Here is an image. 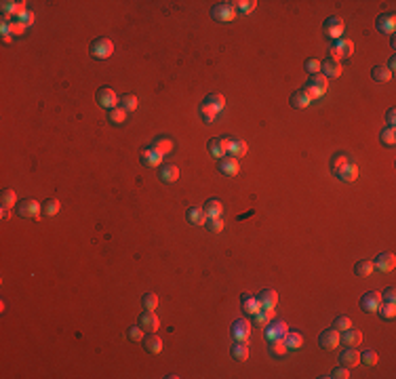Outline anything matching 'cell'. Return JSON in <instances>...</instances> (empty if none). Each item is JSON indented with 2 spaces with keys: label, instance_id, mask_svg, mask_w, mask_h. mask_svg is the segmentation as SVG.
<instances>
[{
  "label": "cell",
  "instance_id": "obj_1",
  "mask_svg": "<svg viewBox=\"0 0 396 379\" xmlns=\"http://www.w3.org/2000/svg\"><path fill=\"white\" fill-rule=\"evenodd\" d=\"M331 173L339 181L352 183L358 177V167H356V162L352 160L350 154H346V152H337V154H333V158H331Z\"/></svg>",
  "mask_w": 396,
  "mask_h": 379
},
{
  "label": "cell",
  "instance_id": "obj_2",
  "mask_svg": "<svg viewBox=\"0 0 396 379\" xmlns=\"http://www.w3.org/2000/svg\"><path fill=\"white\" fill-rule=\"evenodd\" d=\"M15 213L22 219H40V215H43V204H38L34 198H24V200L17 202Z\"/></svg>",
  "mask_w": 396,
  "mask_h": 379
},
{
  "label": "cell",
  "instance_id": "obj_3",
  "mask_svg": "<svg viewBox=\"0 0 396 379\" xmlns=\"http://www.w3.org/2000/svg\"><path fill=\"white\" fill-rule=\"evenodd\" d=\"M327 89H329V80L324 78L322 74L310 76L308 83H306V87H303V91H306V93L312 97V101H314V99H320L324 93H327Z\"/></svg>",
  "mask_w": 396,
  "mask_h": 379
},
{
  "label": "cell",
  "instance_id": "obj_4",
  "mask_svg": "<svg viewBox=\"0 0 396 379\" xmlns=\"http://www.w3.org/2000/svg\"><path fill=\"white\" fill-rule=\"evenodd\" d=\"M89 51H91V57L108 59L112 53H114V43H112L110 38H106V36H99V38H95L93 43H91Z\"/></svg>",
  "mask_w": 396,
  "mask_h": 379
},
{
  "label": "cell",
  "instance_id": "obj_5",
  "mask_svg": "<svg viewBox=\"0 0 396 379\" xmlns=\"http://www.w3.org/2000/svg\"><path fill=\"white\" fill-rule=\"evenodd\" d=\"M329 51H331V59H335V61L348 59L354 53V43L348 40V38H337V40H333V45H331Z\"/></svg>",
  "mask_w": 396,
  "mask_h": 379
},
{
  "label": "cell",
  "instance_id": "obj_6",
  "mask_svg": "<svg viewBox=\"0 0 396 379\" xmlns=\"http://www.w3.org/2000/svg\"><path fill=\"white\" fill-rule=\"evenodd\" d=\"M211 15L215 22H221V24H228V22H234L236 17V9L232 3H217L215 7L211 9Z\"/></svg>",
  "mask_w": 396,
  "mask_h": 379
},
{
  "label": "cell",
  "instance_id": "obj_7",
  "mask_svg": "<svg viewBox=\"0 0 396 379\" xmlns=\"http://www.w3.org/2000/svg\"><path fill=\"white\" fill-rule=\"evenodd\" d=\"M95 99H97V106H101L104 110H114L116 106H118V95L114 93V89L112 87H101V89H97V93H95Z\"/></svg>",
  "mask_w": 396,
  "mask_h": 379
},
{
  "label": "cell",
  "instance_id": "obj_8",
  "mask_svg": "<svg viewBox=\"0 0 396 379\" xmlns=\"http://www.w3.org/2000/svg\"><path fill=\"white\" fill-rule=\"evenodd\" d=\"M318 343H320V347L324 352H333V350H337L339 347V331L335 329V326H329V329H324L322 333H320V337H318Z\"/></svg>",
  "mask_w": 396,
  "mask_h": 379
},
{
  "label": "cell",
  "instance_id": "obj_9",
  "mask_svg": "<svg viewBox=\"0 0 396 379\" xmlns=\"http://www.w3.org/2000/svg\"><path fill=\"white\" fill-rule=\"evenodd\" d=\"M289 333V326L285 320H270L266 324V329H263V335H266V339H285V335Z\"/></svg>",
  "mask_w": 396,
  "mask_h": 379
},
{
  "label": "cell",
  "instance_id": "obj_10",
  "mask_svg": "<svg viewBox=\"0 0 396 379\" xmlns=\"http://www.w3.org/2000/svg\"><path fill=\"white\" fill-rule=\"evenodd\" d=\"M230 335H232V339H234V341H245L247 343L249 337H251V322L245 320V318L234 320L232 326H230Z\"/></svg>",
  "mask_w": 396,
  "mask_h": 379
},
{
  "label": "cell",
  "instance_id": "obj_11",
  "mask_svg": "<svg viewBox=\"0 0 396 379\" xmlns=\"http://www.w3.org/2000/svg\"><path fill=\"white\" fill-rule=\"evenodd\" d=\"M217 169H219L221 175H226V177H234V175H238V171H240V167H238V158L230 156V154L221 156V158L217 160Z\"/></svg>",
  "mask_w": 396,
  "mask_h": 379
},
{
  "label": "cell",
  "instance_id": "obj_12",
  "mask_svg": "<svg viewBox=\"0 0 396 379\" xmlns=\"http://www.w3.org/2000/svg\"><path fill=\"white\" fill-rule=\"evenodd\" d=\"M228 143H230V137H213V139H209V143H207V150H209V154L213 156V158H221V156H226L228 154Z\"/></svg>",
  "mask_w": 396,
  "mask_h": 379
},
{
  "label": "cell",
  "instance_id": "obj_13",
  "mask_svg": "<svg viewBox=\"0 0 396 379\" xmlns=\"http://www.w3.org/2000/svg\"><path fill=\"white\" fill-rule=\"evenodd\" d=\"M375 28H377V32H379V34H388V36H392V34H394V30H396V15H394V11H388V13L379 15V17H377V22H375Z\"/></svg>",
  "mask_w": 396,
  "mask_h": 379
},
{
  "label": "cell",
  "instance_id": "obj_14",
  "mask_svg": "<svg viewBox=\"0 0 396 379\" xmlns=\"http://www.w3.org/2000/svg\"><path fill=\"white\" fill-rule=\"evenodd\" d=\"M343 28H346V26H343V22H341L339 17H329L327 22L322 24V34L327 36V38H335V40H337L343 34Z\"/></svg>",
  "mask_w": 396,
  "mask_h": 379
},
{
  "label": "cell",
  "instance_id": "obj_15",
  "mask_svg": "<svg viewBox=\"0 0 396 379\" xmlns=\"http://www.w3.org/2000/svg\"><path fill=\"white\" fill-rule=\"evenodd\" d=\"M137 324L144 331H148V333H156L158 326H160V320H158V316L154 314V310H144V312H141V316H139V322Z\"/></svg>",
  "mask_w": 396,
  "mask_h": 379
},
{
  "label": "cell",
  "instance_id": "obj_16",
  "mask_svg": "<svg viewBox=\"0 0 396 379\" xmlns=\"http://www.w3.org/2000/svg\"><path fill=\"white\" fill-rule=\"evenodd\" d=\"M381 303V293L379 291H369L360 297V310L362 312H377Z\"/></svg>",
  "mask_w": 396,
  "mask_h": 379
},
{
  "label": "cell",
  "instance_id": "obj_17",
  "mask_svg": "<svg viewBox=\"0 0 396 379\" xmlns=\"http://www.w3.org/2000/svg\"><path fill=\"white\" fill-rule=\"evenodd\" d=\"M320 74L324 76V78H339L341 76V64L339 61H335V59H331V57H327L324 61H320Z\"/></svg>",
  "mask_w": 396,
  "mask_h": 379
},
{
  "label": "cell",
  "instance_id": "obj_18",
  "mask_svg": "<svg viewBox=\"0 0 396 379\" xmlns=\"http://www.w3.org/2000/svg\"><path fill=\"white\" fill-rule=\"evenodd\" d=\"M396 265V257L394 253H381L375 257L373 261V270H379V272H392Z\"/></svg>",
  "mask_w": 396,
  "mask_h": 379
},
{
  "label": "cell",
  "instance_id": "obj_19",
  "mask_svg": "<svg viewBox=\"0 0 396 379\" xmlns=\"http://www.w3.org/2000/svg\"><path fill=\"white\" fill-rule=\"evenodd\" d=\"M240 308H242V312H245L249 318L253 314H255L261 305H259V301H257V297L255 295H249V293H242L240 295Z\"/></svg>",
  "mask_w": 396,
  "mask_h": 379
},
{
  "label": "cell",
  "instance_id": "obj_20",
  "mask_svg": "<svg viewBox=\"0 0 396 379\" xmlns=\"http://www.w3.org/2000/svg\"><path fill=\"white\" fill-rule=\"evenodd\" d=\"M289 104H291V108H293V110H306V108L312 104V97H310L303 89H297L295 93L291 95Z\"/></svg>",
  "mask_w": 396,
  "mask_h": 379
},
{
  "label": "cell",
  "instance_id": "obj_21",
  "mask_svg": "<svg viewBox=\"0 0 396 379\" xmlns=\"http://www.w3.org/2000/svg\"><path fill=\"white\" fill-rule=\"evenodd\" d=\"M339 341L343 343V345H350V347H356V345H360V341H362V333L358 331V329H346V331H341L339 333Z\"/></svg>",
  "mask_w": 396,
  "mask_h": 379
},
{
  "label": "cell",
  "instance_id": "obj_22",
  "mask_svg": "<svg viewBox=\"0 0 396 379\" xmlns=\"http://www.w3.org/2000/svg\"><path fill=\"white\" fill-rule=\"evenodd\" d=\"M339 362H341V366H348V368L356 366V364L360 362V354L356 352V347L346 345V350L339 354Z\"/></svg>",
  "mask_w": 396,
  "mask_h": 379
},
{
  "label": "cell",
  "instance_id": "obj_23",
  "mask_svg": "<svg viewBox=\"0 0 396 379\" xmlns=\"http://www.w3.org/2000/svg\"><path fill=\"white\" fill-rule=\"evenodd\" d=\"M255 297H257V301H259L261 308L274 310V308H276V303H278V295H276V291H272V289H263V291H259V295H255Z\"/></svg>",
  "mask_w": 396,
  "mask_h": 379
},
{
  "label": "cell",
  "instance_id": "obj_24",
  "mask_svg": "<svg viewBox=\"0 0 396 379\" xmlns=\"http://www.w3.org/2000/svg\"><path fill=\"white\" fill-rule=\"evenodd\" d=\"M158 177H160V181H165V183H175L179 179V167L177 165H162Z\"/></svg>",
  "mask_w": 396,
  "mask_h": 379
},
{
  "label": "cell",
  "instance_id": "obj_25",
  "mask_svg": "<svg viewBox=\"0 0 396 379\" xmlns=\"http://www.w3.org/2000/svg\"><path fill=\"white\" fill-rule=\"evenodd\" d=\"M186 219L190 225H205L207 221V213L202 207H190L188 213H186Z\"/></svg>",
  "mask_w": 396,
  "mask_h": 379
},
{
  "label": "cell",
  "instance_id": "obj_26",
  "mask_svg": "<svg viewBox=\"0 0 396 379\" xmlns=\"http://www.w3.org/2000/svg\"><path fill=\"white\" fill-rule=\"evenodd\" d=\"M141 343H144L146 352H150V354H160L162 352V339L156 333H148V337H144Z\"/></svg>",
  "mask_w": 396,
  "mask_h": 379
},
{
  "label": "cell",
  "instance_id": "obj_27",
  "mask_svg": "<svg viewBox=\"0 0 396 379\" xmlns=\"http://www.w3.org/2000/svg\"><path fill=\"white\" fill-rule=\"evenodd\" d=\"M141 162H144L146 167H160L162 165V156L158 152H154L152 148H144L141 150Z\"/></svg>",
  "mask_w": 396,
  "mask_h": 379
},
{
  "label": "cell",
  "instance_id": "obj_28",
  "mask_svg": "<svg viewBox=\"0 0 396 379\" xmlns=\"http://www.w3.org/2000/svg\"><path fill=\"white\" fill-rule=\"evenodd\" d=\"M272 318H274V310H270V308H259L255 314L251 316V324L266 326V324H268Z\"/></svg>",
  "mask_w": 396,
  "mask_h": 379
},
{
  "label": "cell",
  "instance_id": "obj_29",
  "mask_svg": "<svg viewBox=\"0 0 396 379\" xmlns=\"http://www.w3.org/2000/svg\"><path fill=\"white\" fill-rule=\"evenodd\" d=\"M154 152H158L160 156H167L171 150H173V141H171L169 137H156L154 141H152V146H150Z\"/></svg>",
  "mask_w": 396,
  "mask_h": 379
},
{
  "label": "cell",
  "instance_id": "obj_30",
  "mask_svg": "<svg viewBox=\"0 0 396 379\" xmlns=\"http://www.w3.org/2000/svg\"><path fill=\"white\" fill-rule=\"evenodd\" d=\"M230 354H232V358H234V360L245 362L247 358H249V343H245V341H236V343H232Z\"/></svg>",
  "mask_w": 396,
  "mask_h": 379
},
{
  "label": "cell",
  "instance_id": "obj_31",
  "mask_svg": "<svg viewBox=\"0 0 396 379\" xmlns=\"http://www.w3.org/2000/svg\"><path fill=\"white\" fill-rule=\"evenodd\" d=\"M247 143L242 141V139H232L230 137V143H228V154L230 156H234V158H240V156H245L247 154Z\"/></svg>",
  "mask_w": 396,
  "mask_h": 379
},
{
  "label": "cell",
  "instance_id": "obj_32",
  "mask_svg": "<svg viewBox=\"0 0 396 379\" xmlns=\"http://www.w3.org/2000/svg\"><path fill=\"white\" fill-rule=\"evenodd\" d=\"M371 78L375 80V83H379V85L390 83V80H392V72L388 68H383V66H375L371 70Z\"/></svg>",
  "mask_w": 396,
  "mask_h": 379
},
{
  "label": "cell",
  "instance_id": "obj_33",
  "mask_svg": "<svg viewBox=\"0 0 396 379\" xmlns=\"http://www.w3.org/2000/svg\"><path fill=\"white\" fill-rule=\"evenodd\" d=\"M205 213H207V217H221V213H223V204L217 200V198H211V200H207L205 202Z\"/></svg>",
  "mask_w": 396,
  "mask_h": 379
},
{
  "label": "cell",
  "instance_id": "obj_34",
  "mask_svg": "<svg viewBox=\"0 0 396 379\" xmlns=\"http://www.w3.org/2000/svg\"><path fill=\"white\" fill-rule=\"evenodd\" d=\"M268 352H270L272 356H276V358H282V356L289 352V347L285 345V339H270Z\"/></svg>",
  "mask_w": 396,
  "mask_h": 379
},
{
  "label": "cell",
  "instance_id": "obj_35",
  "mask_svg": "<svg viewBox=\"0 0 396 379\" xmlns=\"http://www.w3.org/2000/svg\"><path fill=\"white\" fill-rule=\"evenodd\" d=\"M285 345L289 347V350H299V347L303 345V335L295 333V331H289L285 335Z\"/></svg>",
  "mask_w": 396,
  "mask_h": 379
},
{
  "label": "cell",
  "instance_id": "obj_36",
  "mask_svg": "<svg viewBox=\"0 0 396 379\" xmlns=\"http://www.w3.org/2000/svg\"><path fill=\"white\" fill-rule=\"evenodd\" d=\"M205 104H209L219 114V112L223 110V106H226V97H223L221 93H209L207 99H205Z\"/></svg>",
  "mask_w": 396,
  "mask_h": 379
},
{
  "label": "cell",
  "instance_id": "obj_37",
  "mask_svg": "<svg viewBox=\"0 0 396 379\" xmlns=\"http://www.w3.org/2000/svg\"><path fill=\"white\" fill-rule=\"evenodd\" d=\"M59 209H62V202H59L57 198H49L47 202H43V215L45 217H55V215L59 213Z\"/></svg>",
  "mask_w": 396,
  "mask_h": 379
},
{
  "label": "cell",
  "instance_id": "obj_38",
  "mask_svg": "<svg viewBox=\"0 0 396 379\" xmlns=\"http://www.w3.org/2000/svg\"><path fill=\"white\" fill-rule=\"evenodd\" d=\"M0 202H3V207H7V209H13V207H17V194H15V190H11V188H7V190H3V196H0Z\"/></svg>",
  "mask_w": 396,
  "mask_h": 379
},
{
  "label": "cell",
  "instance_id": "obj_39",
  "mask_svg": "<svg viewBox=\"0 0 396 379\" xmlns=\"http://www.w3.org/2000/svg\"><path fill=\"white\" fill-rule=\"evenodd\" d=\"M379 141H381V146L392 148L394 143H396V131H394V127H385V129H381V133H379Z\"/></svg>",
  "mask_w": 396,
  "mask_h": 379
},
{
  "label": "cell",
  "instance_id": "obj_40",
  "mask_svg": "<svg viewBox=\"0 0 396 379\" xmlns=\"http://www.w3.org/2000/svg\"><path fill=\"white\" fill-rule=\"evenodd\" d=\"M198 112H200V118H202V122H205V125H211V122L215 120V116H217V112L213 110L209 104H205V101H202V104H200Z\"/></svg>",
  "mask_w": 396,
  "mask_h": 379
},
{
  "label": "cell",
  "instance_id": "obj_41",
  "mask_svg": "<svg viewBox=\"0 0 396 379\" xmlns=\"http://www.w3.org/2000/svg\"><path fill=\"white\" fill-rule=\"evenodd\" d=\"M108 118H110L112 125H123V122L127 120V110H123L120 106H116L114 110L108 112Z\"/></svg>",
  "mask_w": 396,
  "mask_h": 379
},
{
  "label": "cell",
  "instance_id": "obj_42",
  "mask_svg": "<svg viewBox=\"0 0 396 379\" xmlns=\"http://www.w3.org/2000/svg\"><path fill=\"white\" fill-rule=\"evenodd\" d=\"M137 106H139V101H137V97H135V95L127 93V95L120 97V108H123V110H127V112H135V110H137Z\"/></svg>",
  "mask_w": 396,
  "mask_h": 379
},
{
  "label": "cell",
  "instance_id": "obj_43",
  "mask_svg": "<svg viewBox=\"0 0 396 379\" xmlns=\"http://www.w3.org/2000/svg\"><path fill=\"white\" fill-rule=\"evenodd\" d=\"M377 312H379V316L383 320H392L394 316H396V305L394 303H385V301H381L379 303V308H377Z\"/></svg>",
  "mask_w": 396,
  "mask_h": 379
},
{
  "label": "cell",
  "instance_id": "obj_44",
  "mask_svg": "<svg viewBox=\"0 0 396 379\" xmlns=\"http://www.w3.org/2000/svg\"><path fill=\"white\" fill-rule=\"evenodd\" d=\"M371 272H373V261L362 259V261H358L356 265H354V274L360 276V278H364V276H369Z\"/></svg>",
  "mask_w": 396,
  "mask_h": 379
},
{
  "label": "cell",
  "instance_id": "obj_45",
  "mask_svg": "<svg viewBox=\"0 0 396 379\" xmlns=\"http://www.w3.org/2000/svg\"><path fill=\"white\" fill-rule=\"evenodd\" d=\"M232 5H234V9H238L242 15L253 13V11H255V7H257L255 0H238V3H232Z\"/></svg>",
  "mask_w": 396,
  "mask_h": 379
},
{
  "label": "cell",
  "instance_id": "obj_46",
  "mask_svg": "<svg viewBox=\"0 0 396 379\" xmlns=\"http://www.w3.org/2000/svg\"><path fill=\"white\" fill-rule=\"evenodd\" d=\"M141 305H144V310H156L158 308V295L156 293H146L141 297Z\"/></svg>",
  "mask_w": 396,
  "mask_h": 379
},
{
  "label": "cell",
  "instance_id": "obj_47",
  "mask_svg": "<svg viewBox=\"0 0 396 379\" xmlns=\"http://www.w3.org/2000/svg\"><path fill=\"white\" fill-rule=\"evenodd\" d=\"M205 228H207L209 232H213V234H219V232L223 230V221H221V217H207Z\"/></svg>",
  "mask_w": 396,
  "mask_h": 379
},
{
  "label": "cell",
  "instance_id": "obj_48",
  "mask_svg": "<svg viewBox=\"0 0 396 379\" xmlns=\"http://www.w3.org/2000/svg\"><path fill=\"white\" fill-rule=\"evenodd\" d=\"M303 68H306V72H308L310 76L320 74V61H318L316 57H308V59H306V64H303Z\"/></svg>",
  "mask_w": 396,
  "mask_h": 379
},
{
  "label": "cell",
  "instance_id": "obj_49",
  "mask_svg": "<svg viewBox=\"0 0 396 379\" xmlns=\"http://www.w3.org/2000/svg\"><path fill=\"white\" fill-rule=\"evenodd\" d=\"M360 362L367 364V366L377 364V352H375V350H364V352H360Z\"/></svg>",
  "mask_w": 396,
  "mask_h": 379
},
{
  "label": "cell",
  "instance_id": "obj_50",
  "mask_svg": "<svg viewBox=\"0 0 396 379\" xmlns=\"http://www.w3.org/2000/svg\"><path fill=\"white\" fill-rule=\"evenodd\" d=\"M333 326H335V329H337L339 333L341 331H346V329H350V326H352V320H350V316H337V318H335L333 320Z\"/></svg>",
  "mask_w": 396,
  "mask_h": 379
},
{
  "label": "cell",
  "instance_id": "obj_51",
  "mask_svg": "<svg viewBox=\"0 0 396 379\" xmlns=\"http://www.w3.org/2000/svg\"><path fill=\"white\" fill-rule=\"evenodd\" d=\"M127 337L131 341H144V337H146V331L141 329V326L137 324V326H131V329L127 331Z\"/></svg>",
  "mask_w": 396,
  "mask_h": 379
},
{
  "label": "cell",
  "instance_id": "obj_52",
  "mask_svg": "<svg viewBox=\"0 0 396 379\" xmlns=\"http://www.w3.org/2000/svg\"><path fill=\"white\" fill-rule=\"evenodd\" d=\"M329 377H333V379H348L350 377V368L348 366H337V368H333Z\"/></svg>",
  "mask_w": 396,
  "mask_h": 379
},
{
  "label": "cell",
  "instance_id": "obj_53",
  "mask_svg": "<svg viewBox=\"0 0 396 379\" xmlns=\"http://www.w3.org/2000/svg\"><path fill=\"white\" fill-rule=\"evenodd\" d=\"M381 301H385V303H394V301H396V289H394V286H388V289H383Z\"/></svg>",
  "mask_w": 396,
  "mask_h": 379
},
{
  "label": "cell",
  "instance_id": "obj_54",
  "mask_svg": "<svg viewBox=\"0 0 396 379\" xmlns=\"http://www.w3.org/2000/svg\"><path fill=\"white\" fill-rule=\"evenodd\" d=\"M24 32H26V26L19 22V19L13 17V22H11V34H13V36H22Z\"/></svg>",
  "mask_w": 396,
  "mask_h": 379
},
{
  "label": "cell",
  "instance_id": "obj_55",
  "mask_svg": "<svg viewBox=\"0 0 396 379\" xmlns=\"http://www.w3.org/2000/svg\"><path fill=\"white\" fill-rule=\"evenodd\" d=\"M15 19H19V22H22V24L28 28V26L34 24V13H32V11H26V13H22V15L15 17Z\"/></svg>",
  "mask_w": 396,
  "mask_h": 379
},
{
  "label": "cell",
  "instance_id": "obj_56",
  "mask_svg": "<svg viewBox=\"0 0 396 379\" xmlns=\"http://www.w3.org/2000/svg\"><path fill=\"white\" fill-rule=\"evenodd\" d=\"M385 120H388V127H394V122H396V110L394 108H390L388 112H385Z\"/></svg>",
  "mask_w": 396,
  "mask_h": 379
},
{
  "label": "cell",
  "instance_id": "obj_57",
  "mask_svg": "<svg viewBox=\"0 0 396 379\" xmlns=\"http://www.w3.org/2000/svg\"><path fill=\"white\" fill-rule=\"evenodd\" d=\"M0 217H3V221H7L9 217H11V209H7V207H3V209H0Z\"/></svg>",
  "mask_w": 396,
  "mask_h": 379
},
{
  "label": "cell",
  "instance_id": "obj_58",
  "mask_svg": "<svg viewBox=\"0 0 396 379\" xmlns=\"http://www.w3.org/2000/svg\"><path fill=\"white\" fill-rule=\"evenodd\" d=\"M394 68H396V59L392 57V59H390V64H388V70H390V72H394Z\"/></svg>",
  "mask_w": 396,
  "mask_h": 379
}]
</instances>
